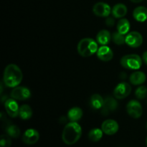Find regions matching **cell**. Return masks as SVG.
<instances>
[{
    "label": "cell",
    "mask_w": 147,
    "mask_h": 147,
    "mask_svg": "<svg viewBox=\"0 0 147 147\" xmlns=\"http://www.w3.org/2000/svg\"><path fill=\"white\" fill-rule=\"evenodd\" d=\"M23 74L21 69L15 64H9L5 67L3 74L4 85L9 88H15L21 83Z\"/></svg>",
    "instance_id": "1"
},
{
    "label": "cell",
    "mask_w": 147,
    "mask_h": 147,
    "mask_svg": "<svg viewBox=\"0 0 147 147\" xmlns=\"http://www.w3.org/2000/svg\"><path fill=\"white\" fill-rule=\"evenodd\" d=\"M82 128L77 122L71 121L65 126L62 134L63 142L67 145H73L80 139Z\"/></svg>",
    "instance_id": "2"
},
{
    "label": "cell",
    "mask_w": 147,
    "mask_h": 147,
    "mask_svg": "<svg viewBox=\"0 0 147 147\" xmlns=\"http://www.w3.org/2000/svg\"><path fill=\"white\" fill-rule=\"evenodd\" d=\"M77 50L79 55L82 57H90L97 53L98 50V42L92 38H83L79 41Z\"/></svg>",
    "instance_id": "3"
},
{
    "label": "cell",
    "mask_w": 147,
    "mask_h": 147,
    "mask_svg": "<svg viewBox=\"0 0 147 147\" xmlns=\"http://www.w3.org/2000/svg\"><path fill=\"white\" fill-rule=\"evenodd\" d=\"M121 66L128 70H139L142 65V59L138 55L129 54L123 56L121 58Z\"/></svg>",
    "instance_id": "4"
},
{
    "label": "cell",
    "mask_w": 147,
    "mask_h": 147,
    "mask_svg": "<svg viewBox=\"0 0 147 147\" xmlns=\"http://www.w3.org/2000/svg\"><path fill=\"white\" fill-rule=\"evenodd\" d=\"M126 111L131 117L134 119H139L142 116L143 109L138 100H131L126 105Z\"/></svg>",
    "instance_id": "5"
},
{
    "label": "cell",
    "mask_w": 147,
    "mask_h": 147,
    "mask_svg": "<svg viewBox=\"0 0 147 147\" xmlns=\"http://www.w3.org/2000/svg\"><path fill=\"white\" fill-rule=\"evenodd\" d=\"M131 86L127 83L122 82L119 83L113 90V96L116 99H123L130 95Z\"/></svg>",
    "instance_id": "6"
},
{
    "label": "cell",
    "mask_w": 147,
    "mask_h": 147,
    "mask_svg": "<svg viewBox=\"0 0 147 147\" xmlns=\"http://www.w3.org/2000/svg\"><path fill=\"white\" fill-rule=\"evenodd\" d=\"M126 43L129 47L136 48L143 43V37L139 32H130L126 36Z\"/></svg>",
    "instance_id": "7"
},
{
    "label": "cell",
    "mask_w": 147,
    "mask_h": 147,
    "mask_svg": "<svg viewBox=\"0 0 147 147\" xmlns=\"http://www.w3.org/2000/svg\"><path fill=\"white\" fill-rule=\"evenodd\" d=\"M11 96L15 100H24L31 97V91L24 86H17L11 90Z\"/></svg>",
    "instance_id": "8"
},
{
    "label": "cell",
    "mask_w": 147,
    "mask_h": 147,
    "mask_svg": "<svg viewBox=\"0 0 147 147\" xmlns=\"http://www.w3.org/2000/svg\"><path fill=\"white\" fill-rule=\"evenodd\" d=\"M116 98L110 97L108 96L104 99V103H103V107L101 108V113L103 116H107L111 112H113L117 109L119 104L116 101Z\"/></svg>",
    "instance_id": "9"
},
{
    "label": "cell",
    "mask_w": 147,
    "mask_h": 147,
    "mask_svg": "<svg viewBox=\"0 0 147 147\" xmlns=\"http://www.w3.org/2000/svg\"><path fill=\"white\" fill-rule=\"evenodd\" d=\"M93 11L98 17H108L111 12V9L107 3L98 2L93 6Z\"/></svg>",
    "instance_id": "10"
},
{
    "label": "cell",
    "mask_w": 147,
    "mask_h": 147,
    "mask_svg": "<svg viewBox=\"0 0 147 147\" xmlns=\"http://www.w3.org/2000/svg\"><path fill=\"white\" fill-rule=\"evenodd\" d=\"M4 108L7 111V114L11 118H15L19 116V110L20 107L16 101L15 99L14 98H8L4 101Z\"/></svg>",
    "instance_id": "11"
},
{
    "label": "cell",
    "mask_w": 147,
    "mask_h": 147,
    "mask_svg": "<svg viewBox=\"0 0 147 147\" xmlns=\"http://www.w3.org/2000/svg\"><path fill=\"white\" fill-rule=\"evenodd\" d=\"M40 139L38 131L34 129H29L24 131L22 136V141L27 145H32L37 143Z\"/></svg>",
    "instance_id": "12"
},
{
    "label": "cell",
    "mask_w": 147,
    "mask_h": 147,
    "mask_svg": "<svg viewBox=\"0 0 147 147\" xmlns=\"http://www.w3.org/2000/svg\"><path fill=\"white\" fill-rule=\"evenodd\" d=\"M119 129V124L117 122L113 119H108L103 122L101 125V129L104 134L106 135L115 134L118 132Z\"/></svg>",
    "instance_id": "13"
},
{
    "label": "cell",
    "mask_w": 147,
    "mask_h": 147,
    "mask_svg": "<svg viewBox=\"0 0 147 147\" xmlns=\"http://www.w3.org/2000/svg\"><path fill=\"white\" fill-rule=\"evenodd\" d=\"M96 53L99 60L103 62L110 61L113 57V51L107 45H102L101 47H99Z\"/></svg>",
    "instance_id": "14"
},
{
    "label": "cell",
    "mask_w": 147,
    "mask_h": 147,
    "mask_svg": "<svg viewBox=\"0 0 147 147\" xmlns=\"http://www.w3.org/2000/svg\"><path fill=\"white\" fill-rule=\"evenodd\" d=\"M134 18L139 22L147 21V8L143 6H139L135 8L133 11Z\"/></svg>",
    "instance_id": "15"
},
{
    "label": "cell",
    "mask_w": 147,
    "mask_h": 147,
    "mask_svg": "<svg viewBox=\"0 0 147 147\" xmlns=\"http://www.w3.org/2000/svg\"><path fill=\"white\" fill-rule=\"evenodd\" d=\"M146 76L144 73L142 71H136L132 73L129 77V80L132 85L139 86L146 81Z\"/></svg>",
    "instance_id": "16"
},
{
    "label": "cell",
    "mask_w": 147,
    "mask_h": 147,
    "mask_svg": "<svg viewBox=\"0 0 147 147\" xmlns=\"http://www.w3.org/2000/svg\"><path fill=\"white\" fill-rule=\"evenodd\" d=\"M111 40V34L110 32L106 30H102L96 35V41L99 45H106Z\"/></svg>",
    "instance_id": "17"
},
{
    "label": "cell",
    "mask_w": 147,
    "mask_h": 147,
    "mask_svg": "<svg viewBox=\"0 0 147 147\" xmlns=\"http://www.w3.org/2000/svg\"><path fill=\"white\" fill-rule=\"evenodd\" d=\"M111 13L115 18H122L127 14V7L123 4H117L113 6L111 9Z\"/></svg>",
    "instance_id": "18"
},
{
    "label": "cell",
    "mask_w": 147,
    "mask_h": 147,
    "mask_svg": "<svg viewBox=\"0 0 147 147\" xmlns=\"http://www.w3.org/2000/svg\"><path fill=\"white\" fill-rule=\"evenodd\" d=\"M83 110L79 107H73L67 112V118L70 121L77 122L83 116Z\"/></svg>",
    "instance_id": "19"
},
{
    "label": "cell",
    "mask_w": 147,
    "mask_h": 147,
    "mask_svg": "<svg viewBox=\"0 0 147 147\" xmlns=\"http://www.w3.org/2000/svg\"><path fill=\"white\" fill-rule=\"evenodd\" d=\"M32 116V110L29 105L24 104L20 107L19 116L22 120H28Z\"/></svg>",
    "instance_id": "20"
},
{
    "label": "cell",
    "mask_w": 147,
    "mask_h": 147,
    "mask_svg": "<svg viewBox=\"0 0 147 147\" xmlns=\"http://www.w3.org/2000/svg\"><path fill=\"white\" fill-rule=\"evenodd\" d=\"M130 30V22L127 19H121L117 24V31L122 34H126Z\"/></svg>",
    "instance_id": "21"
},
{
    "label": "cell",
    "mask_w": 147,
    "mask_h": 147,
    "mask_svg": "<svg viewBox=\"0 0 147 147\" xmlns=\"http://www.w3.org/2000/svg\"><path fill=\"white\" fill-rule=\"evenodd\" d=\"M103 103H104V100L102 98V96L99 94H93V96L90 97V103L91 107L93 109H101L103 107Z\"/></svg>",
    "instance_id": "22"
},
{
    "label": "cell",
    "mask_w": 147,
    "mask_h": 147,
    "mask_svg": "<svg viewBox=\"0 0 147 147\" xmlns=\"http://www.w3.org/2000/svg\"><path fill=\"white\" fill-rule=\"evenodd\" d=\"M103 131L102 129H93L89 131L88 133V139H90L91 142H97L101 139L103 137Z\"/></svg>",
    "instance_id": "23"
},
{
    "label": "cell",
    "mask_w": 147,
    "mask_h": 147,
    "mask_svg": "<svg viewBox=\"0 0 147 147\" xmlns=\"http://www.w3.org/2000/svg\"><path fill=\"white\" fill-rule=\"evenodd\" d=\"M6 133L11 138L16 139V138H18L20 136L21 131H20V129L18 126L14 124H11L8 125L6 127Z\"/></svg>",
    "instance_id": "24"
},
{
    "label": "cell",
    "mask_w": 147,
    "mask_h": 147,
    "mask_svg": "<svg viewBox=\"0 0 147 147\" xmlns=\"http://www.w3.org/2000/svg\"><path fill=\"white\" fill-rule=\"evenodd\" d=\"M111 39L113 42L117 45H123L126 43V37L124 34H121L118 31L111 34Z\"/></svg>",
    "instance_id": "25"
},
{
    "label": "cell",
    "mask_w": 147,
    "mask_h": 147,
    "mask_svg": "<svg viewBox=\"0 0 147 147\" xmlns=\"http://www.w3.org/2000/svg\"><path fill=\"white\" fill-rule=\"evenodd\" d=\"M135 96L136 98L143 100L147 96V88L144 86H141L136 88L135 91Z\"/></svg>",
    "instance_id": "26"
},
{
    "label": "cell",
    "mask_w": 147,
    "mask_h": 147,
    "mask_svg": "<svg viewBox=\"0 0 147 147\" xmlns=\"http://www.w3.org/2000/svg\"><path fill=\"white\" fill-rule=\"evenodd\" d=\"M11 145V137L7 134L1 135L0 138V147H10Z\"/></svg>",
    "instance_id": "27"
},
{
    "label": "cell",
    "mask_w": 147,
    "mask_h": 147,
    "mask_svg": "<svg viewBox=\"0 0 147 147\" xmlns=\"http://www.w3.org/2000/svg\"><path fill=\"white\" fill-rule=\"evenodd\" d=\"M106 24L109 27H113L115 24V20L112 17H107L106 20Z\"/></svg>",
    "instance_id": "28"
},
{
    "label": "cell",
    "mask_w": 147,
    "mask_h": 147,
    "mask_svg": "<svg viewBox=\"0 0 147 147\" xmlns=\"http://www.w3.org/2000/svg\"><path fill=\"white\" fill-rule=\"evenodd\" d=\"M143 60L145 63V64L147 65V51L143 53Z\"/></svg>",
    "instance_id": "29"
},
{
    "label": "cell",
    "mask_w": 147,
    "mask_h": 147,
    "mask_svg": "<svg viewBox=\"0 0 147 147\" xmlns=\"http://www.w3.org/2000/svg\"><path fill=\"white\" fill-rule=\"evenodd\" d=\"M130 1H132V2H134V3H140V2H142L143 0H130Z\"/></svg>",
    "instance_id": "30"
},
{
    "label": "cell",
    "mask_w": 147,
    "mask_h": 147,
    "mask_svg": "<svg viewBox=\"0 0 147 147\" xmlns=\"http://www.w3.org/2000/svg\"><path fill=\"white\" fill-rule=\"evenodd\" d=\"M146 146H147V137H146Z\"/></svg>",
    "instance_id": "31"
},
{
    "label": "cell",
    "mask_w": 147,
    "mask_h": 147,
    "mask_svg": "<svg viewBox=\"0 0 147 147\" xmlns=\"http://www.w3.org/2000/svg\"><path fill=\"white\" fill-rule=\"evenodd\" d=\"M146 129H147V123H146Z\"/></svg>",
    "instance_id": "32"
}]
</instances>
